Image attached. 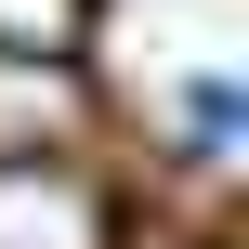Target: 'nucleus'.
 <instances>
[{"label":"nucleus","instance_id":"f03ea898","mask_svg":"<svg viewBox=\"0 0 249 249\" xmlns=\"http://www.w3.org/2000/svg\"><path fill=\"white\" fill-rule=\"evenodd\" d=\"M66 105H79L66 66H13V53H0V171H26V158L66 131Z\"/></svg>","mask_w":249,"mask_h":249},{"label":"nucleus","instance_id":"20e7f679","mask_svg":"<svg viewBox=\"0 0 249 249\" xmlns=\"http://www.w3.org/2000/svg\"><path fill=\"white\" fill-rule=\"evenodd\" d=\"M184 118H197V144H210V158L236 144V92H223V79H197V92H184Z\"/></svg>","mask_w":249,"mask_h":249},{"label":"nucleus","instance_id":"f257e3e1","mask_svg":"<svg viewBox=\"0 0 249 249\" xmlns=\"http://www.w3.org/2000/svg\"><path fill=\"white\" fill-rule=\"evenodd\" d=\"M0 249H105V210L66 171H0Z\"/></svg>","mask_w":249,"mask_h":249},{"label":"nucleus","instance_id":"7ed1b4c3","mask_svg":"<svg viewBox=\"0 0 249 249\" xmlns=\"http://www.w3.org/2000/svg\"><path fill=\"white\" fill-rule=\"evenodd\" d=\"M92 39V0H0V53L13 66H66Z\"/></svg>","mask_w":249,"mask_h":249}]
</instances>
